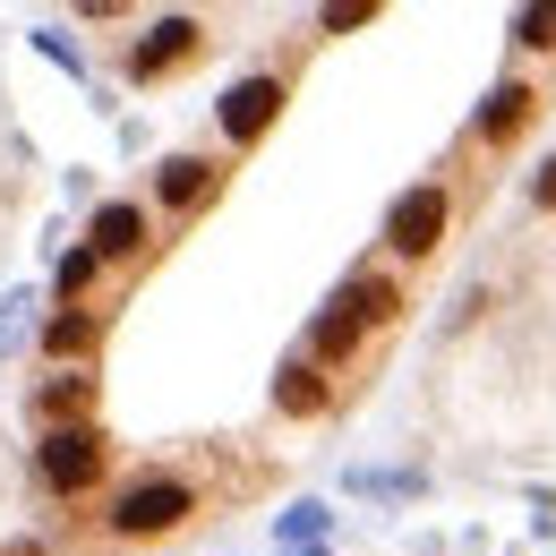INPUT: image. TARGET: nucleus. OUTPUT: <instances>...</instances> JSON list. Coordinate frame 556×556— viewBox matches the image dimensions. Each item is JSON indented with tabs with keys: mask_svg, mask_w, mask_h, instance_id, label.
Returning a JSON list of instances; mask_svg holds the SVG:
<instances>
[{
	"mask_svg": "<svg viewBox=\"0 0 556 556\" xmlns=\"http://www.w3.org/2000/svg\"><path fill=\"white\" fill-rule=\"evenodd\" d=\"M223 488L206 480V463H146V471H121L103 505L70 514L77 522V556H146L189 540L198 522L214 514Z\"/></svg>",
	"mask_w": 556,
	"mask_h": 556,
	"instance_id": "nucleus-1",
	"label": "nucleus"
},
{
	"mask_svg": "<svg viewBox=\"0 0 556 556\" xmlns=\"http://www.w3.org/2000/svg\"><path fill=\"white\" fill-rule=\"evenodd\" d=\"M548 103H556V77H531V70H514V77L488 86V103L471 112V129H463V146H454V163H445V180H454L463 214L480 206V189L522 154V138L548 121Z\"/></svg>",
	"mask_w": 556,
	"mask_h": 556,
	"instance_id": "nucleus-2",
	"label": "nucleus"
},
{
	"mask_svg": "<svg viewBox=\"0 0 556 556\" xmlns=\"http://www.w3.org/2000/svg\"><path fill=\"white\" fill-rule=\"evenodd\" d=\"M26 480L35 496H52V505H103L112 480H121V437L94 419V428H61V437H35V463H26Z\"/></svg>",
	"mask_w": 556,
	"mask_h": 556,
	"instance_id": "nucleus-3",
	"label": "nucleus"
},
{
	"mask_svg": "<svg viewBox=\"0 0 556 556\" xmlns=\"http://www.w3.org/2000/svg\"><path fill=\"white\" fill-rule=\"evenodd\" d=\"M454 223H463V198H454V180H445V172L412 180V189L386 206V257H394V275H419V266H437V249L454 240Z\"/></svg>",
	"mask_w": 556,
	"mask_h": 556,
	"instance_id": "nucleus-4",
	"label": "nucleus"
},
{
	"mask_svg": "<svg viewBox=\"0 0 556 556\" xmlns=\"http://www.w3.org/2000/svg\"><path fill=\"white\" fill-rule=\"evenodd\" d=\"M206 52H214L206 17H154L138 43H129L121 77H129V86H172V77H189V70H198Z\"/></svg>",
	"mask_w": 556,
	"mask_h": 556,
	"instance_id": "nucleus-5",
	"label": "nucleus"
},
{
	"mask_svg": "<svg viewBox=\"0 0 556 556\" xmlns=\"http://www.w3.org/2000/svg\"><path fill=\"white\" fill-rule=\"evenodd\" d=\"M223 189H231V154H198L189 146V154H163L154 163V214L163 223H198Z\"/></svg>",
	"mask_w": 556,
	"mask_h": 556,
	"instance_id": "nucleus-6",
	"label": "nucleus"
},
{
	"mask_svg": "<svg viewBox=\"0 0 556 556\" xmlns=\"http://www.w3.org/2000/svg\"><path fill=\"white\" fill-rule=\"evenodd\" d=\"M282 103H291V70H257V77H240V86H223V103H214L223 146H231V154L266 146V129L282 121Z\"/></svg>",
	"mask_w": 556,
	"mask_h": 556,
	"instance_id": "nucleus-7",
	"label": "nucleus"
},
{
	"mask_svg": "<svg viewBox=\"0 0 556 556\" xmlns=\"http://www.w3.org/2000/svg\"><path fill=\"white\" fill-rule=\"evenodd\" d=\"M154 206H138V198H112V206H94V223H86V257L112 275H138V266H154Z\"/></svg>",
	"mask_w": 556,
	"mask_h": 556,
	"instance_id": "nucleus-8",
	"label": "nucleus"
},
{
	"mask_svg": "<svg viewBox=\"0 0 556 556\" xmlns=\"http://www.w3.org/2000/svg\"><path fill=\"white\" fill-rule=\"evenodd\" d=\"M94 412H103V377H94V368H43V377L26 386V419H35V437L94 428Z\"/></svg>",
	"mask_w": 556,
	"mask_h": 556,
	"instance_id": "nucleus-9",
	"label": "nucleus"
},
{
	"mask_svg": "<svg viewBox=\"0 0 556 556\" xmlns=\"http://www.w3.org/2000/svg\"><path fill=\"white\" fill-rule=\"evenodd\" d=\"M334 300L368 326V343H386V334L412 317V275H394L386 257H368V266H351V275L334 282Z\"/></svg>",
	"mask_w": 556,
	"mask_h": 556,
	"instance_id": "nucleus-10",
	"label": "nucleus"
},
{
	"mask_svg": "<svg viewBox=\"0 0 556 556\" xmlns=\"http://www.w3.org/2000/svg\"><path fill=\"white\" fill-rule=\"evenodd\" d=\"M343 412V386L308 359V351H291L275 368V419H291V428H317V419H334Z\"/></svg>",
	"mask_w": 556,
	"mask_h": 556,
	"instance_id": "nucleus-11",
	"label": "nucleus"
},
{
	"mask_svg": "<svg viewBox=\"0 0 556 556\" xmlns=\"http://www.w3.org/2000/svg\"><path fill=\"white\" fill-rule=\"evenodd\" d=\"M103 334H112V308H52L43 317V368H94Z\"/></svg>",
	"mask_w": 556,
	"mask_h": 556,
	"instance_id": "nucleus-12",
	"label": "nucleus"
},
{
	"mask_svg": "<svg viewBox=\"0 0 556 556\" xmlns=\"http://www.w3.org/2000/svg\"><path fill=\"white\" fill-rule=\"evenodd\" d=\"M514 52H522V61H556V0H531V9L514 17Z\"/></svg>",
	"mask_w": 556,
	"mask_h": 556,
	"instance_id": "nucleus-13",
	"label": "nucleus"
},
{
	"mask_svg": "<svg viewBox=\"0 0 556 556\" xmlns=\"http://www.w3.org/2000/svg\"><path fill=\"white\" fill-rule=\"evenodd\" d=\"M94 282H103V266H94L86 249H70V266H61V308H94Z\"/></svg>",
	"mask_w": 556,
	"mask_h": 556,
	"instance_id": "nucleus-14",
	"label": "nucleus"
},
{
	"mask_svg": "<svg viewBox=\"0 0 556 556\" xmlns=\"http://www.w3.org/2000/svg\"><path fill=\"white\" fill-rule=\"evenodd\" d=\"M377 17V0H334L326 17H317V35H351V26H368Z\"/></svg>",
	"mask_w": 556,
	"mask_h": 556,
	"instance_id": "nucleus-15",
	"label": "nucleus"
},
{
	"mask_svg": "<svg viewBox=\"0 0 556 556\" xmlns=\"http://www.w3.org/2000/svg\"><path fill=\"white\" fill-rule=\"evenodd\" d=\"M531 214H548V223H556V154L531 172Z\"/></svg>",
	"mask_w": 556,
	"mask_h": 556,
	"instance_id": "nucleus-16",
	"label": "nucleus"
},
{
	"mask_svg": "<svg viewBox=\"0 0 556 556\" xmlns=\"http://www.w3.org/2000/svg\"><path fill=\"white\" fill-rule=\"evenodd\" d=\"M0 556H52V540H0Z\"/></svg>",
	"mask_w": 556,
	"mask_h": 556,
	"instance_id": "nucleus-17",
	"label": "nucleus"
}]
</instances>
